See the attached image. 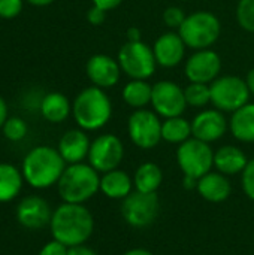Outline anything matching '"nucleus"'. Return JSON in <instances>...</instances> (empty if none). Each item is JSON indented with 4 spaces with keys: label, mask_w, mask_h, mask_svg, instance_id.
<instances>
[{
    "label": "nucleus",
    "mask_w": 254,
    "mask_h": 255,
    "mask_svg": "<svg viewBox=\"0 0 254 255\" xmlns=\"http://www.w3.org/2000/svg\"><path fill=\"white\" fill-rule=\"evenodd\" d=\"M52 238L67 248L84 245L94 229L93 215L87 208L78 203H63L60 205L49 223Z\"/></svg>",
    "instance_id": "1"
},
{
    "label": "nucleus",
    "mask_w": 254,
    "mask_h": 255,
    "mask_svg": "<svg viewBox=\"0 0 254 255\" xmlns=\"http://www.w3.org/2000/svg\"><path fill=\"white\" fill-rule=\"evenodd\" d=\"M66 169L58 149L51 146L33 148L22 161V176L33 188H49L57 184Z\"/></svg>",
    "instance_id": "2"
},
{
    "label": "nucleus",
    "mask_w": 254,
    "mask_h": 255,
    "mask_svg": "<svg viewBox=\"0 0 254 255\" xmlns=\"http://www.w3.org/2000/svg\"><path fill=\"white\" fill-rule=\"evenodd\" d=\"M72 114L82 130H99L111 120L112 105L103 88L93 85L75 97Z\"/></svg>",
    "instance_id": "3"
},
{
    "label": "nucleus",
    "mask_w": 254,
    "mask_h": 255,
    "mask_svg": "<svg viewBox=\"0 0 254 255\" xmlns=\"http://www.w3.org/2000/svg\"><path fill=\"white\" fill-rule=\"evenodd\" d=\"M57 185L64 203L82 205L100 190V178L97 170L90 164L76 163L64 169Z\"/></svg>",
    "instance_id": "4"
},
{
    "label": "nucleus",
    "mask_w": 254,
    "mask_h": 255,
    "mask_svg": "<svg viewBox=\"0 0 254 255\" xmlns=\"http://www.w3.org/2000/svg\"><path fill=\"white\" fill-rule=\"evenodd\" d=\"M222 24L219 18L208 10H198L186 16L184 22L178 28V34L184 40L186 46L199 51L213 46L220 36Z\"/></svg>",
    "instance_id": "5"
},
{
    "label": "nucleus",
    "mask_w": 254,
    "mask_h": 255,
    "mask_svg": "<svg viewBox=\"0 0 254 255\" xmlns=\"http://www.w3.org/2000/svg\"><path fill=\"white\" fill-rule=\"evenodd\" d=\"M177 161L184 176L201 179L214 166V152L210 143L196 137L183 142L177 149Z\"/></svg>",
    "instance_id": "6"
},
{
    "label": "nucleus",
    "mask_w": 254,
    "mask_h": 255,
    "mask_svg": "<svg viewBox=\"0 0 254 255\" xmlns=\"http://www.w3.org/2000/svg\"><path fill=\"white\" fill-rule=\"evenodd\" d=\"M118 64L121 72H124L132 79L147 81L153 76L157 61L151 46L139 42H126L118 51Z\"/></svg>",
    "instance_id": "7"
},
{
    "label": "nucleus",
    "mask_w": 254,
    "mask_h": 255,
    "mask_svg": "<svg viewBox=\"0 0 254 255\" xmlns=\"http://www.w3.org/2000/svg\"><path fill=\"white\" fill-rule=\"evenodd\" d=\"M211 103L222 112H235L249 103L250 90L238 76H220L210 84Z\"/></svg>",
    "instance_id": "8"
},
{
    "label": "nucleus",
    "mask_w": 254,
    "mask_h": 255,
    "mask_svg": "<svg viewBox=\"0 0 254 255\" xmlns=\"http://www.w3.org/2000/svg\"><path fill=\"white\" fill-rule=\"evenodd\" d=\"M160 203L156 193H130L126 199H123L121 215L124 221L135 227L144 229L154 223L159 215Z\"/></svg>",
    "instance_id": "9"
},
{
    "label": "nucleus",
    "mask_w": 254,
    "mask_h": 255,
    "mask_svg": "<svg viewBox=\"0 0 254 255\" xmlns=\"http://www.w3.org/2000/svg\"><path fill=\"white\" fill-rule=\"evenodd\" d=\"M130 140L141 149H151L162 140V123L156 112L136 109L127 121Z\"/></svg>",
    "instance_id": "10"
},
{
    "label": "nucleus",
    "mask_w": 254,
    "mask_h": 255,
    "mask_svg": "<svg viewBox=\"0 0 254 255\" xmlns=\"http://www.w3.org/2000/svg\"><path fill=\"white\" fill-rule=\"evenodd\" d=\"M124 157V146L115 134H102L96 137L88 151V161L100 173L115 170Z\"/></svg>",
    "instance_id": "11"
},
{
    "label": "nucleus",
    "mask_w": 254,
    "mask_h": 255,
    "mask_svg": "<svg viewBox=\"0 0 254 255\" xmlns=\"http://www.w3.org/2000/svg\"><path fill=\"white\" fill-rule=\"evenodd\" d=\"M151 105L154 112L163 118L181 117L187 108L184 90L172 81H160L153 85Z\"/></svg>",
    "instance_id": "12"
},
{
    "label": "nucleus",
    "mask_w": 254,
    "mask_h": 255,
    "mask_svg": "<svg viewBox=\"0 0 254 255\" xmlns=\"http://www.w3.org/2000/svg\"><path fill=\"white\" fill-rule=\"evenodd\" d=\"M222 69L220 55L213 49H199L189 57L184 66L186 76L190 82L211 84L219 78Z\"/></svg>",
    "instance_id": "13"
},
{
    "label": "nucleus",
    "mask_w": 254,
    "mask_h": 255,
    "mask_svg": "<svg viewBox=\"0 0 254 255\" xmlns=\"http://www.w3.org/2000/svg\"><path fill=\"white\" fill-rule=\"evenodd\" d=\"M228 120L219 109H207L198 114L192 121V136L211 143L222 139L228 131Z\"/></svg>",
    "instance_id": "14"
},
{
    "label": "nucleus",
    "mask_w": 254,
    "mask_h": 255,
    "mask_svg": "<svg viewBox=\"0 0 254 255\" xmlns=\"http://www.w3.org/2000/svg\"><path fill=\"white\" fill-rule=\"evenodd\" d=\"M85 73L94 87L111 88L115 87L120 81L121 67L118 60H114L105 54H96L88 58L85 64Z\"/></svg>",
    "instance_id": "15"
},
{
    "label": "nucleus",
    "mask_w": 254,
    "mask_h": 255,
    "mask_svg": "<svg viewBox=\"0 0 254 255\" xmlns=\"http://www.w3.org/2000/svg\"><path fill=\"white\" fill-rule=\"evenodd\" d=\"M52 214L51 208L39 196L24 197L16 208V220L18 223L30 230H37L51 223Z\"/></svg>",
    "instance_id": "16"
},
{
    "label": "nucleus",
    "mask_w": 254,
    "mask_h": 255,
    "mask_svg": "<svg viewBox=\"0 0 254 255\" xmlns=\"http://www.w3.org/2000/svg\"><path fill=\"white\" fill-rule=\"evenodd\" d=\"M186 48L187 46L178 33L168 31V33H163L154 42L153 51H154L157 64L162 67L171 69L181 63V60L184 58Z\"/></svg>",
    "instance_id": "17"
},
{
    "label": "nucleus",
    "mask_w": 254,
    "mask_h": 255,
    "mask_svg": "<svg viewBox=\"0 0 254 255\" xmlns=\"http://www.w3.org/2000/svg\"><path fill=\"white\" fill-rule=\"evenodd\" d=\"M90 145L91 142L82 130H69L58 142V152L66 163L76 164L88 157Z\"/></svg>",
    "instance_id": "18"
},
{
    "label": "nucleus",
    "mask_w": 254,
    "mask_h": 255,
    "mask_svg": "<svg viewBox=\"0 0 254 255\" xmlns=\"http://www.w3.org/2000/svg\"><path fill=\"white\" fill-rule=\"evenodd\" d=\"M198 193L208 202L222 203L231 196V182L223 173L210 172L201 179H198Z\"/></svg>",
    "instance_id": "19"
},
{
    "label": "nucleus",
    "mask_w": 254,
    "mask_h": 255,
    "mask_svg": "<svg viewBox=\"0 0 254 255\" xmlns=\"http://www.w3.org/2000/svg\"><path fill=\"white\" fill-rule=\"evenodd\" d=\"M247 163L249 160L246 154L234 145L222 146L220 149H217V152H214V166L220 173L226 176L243 173Z\"/></svg>",
    "instance_id": "20"
},
{
    "label": "nucleus",
    "mask_w": 254,
    "mask_h": 255,
    "mask_svg": "<svg viewBox=\"0 0 254 255\" xmlns=\"http://www.w3.org/2000/svg\"><path fill=\"white\" fill-rule=\"evenodd\" d=\"M229 128L235 139L246 143L254 142V103H247L232 112Z\"/></svg>",
    "instance_id": "21"
},
{
    "label": "nucleus",
    "mask_w": 254,
    "mask_h": 255,
    "mask_svg": "<svg viewBox=\"0 0 254 255\" xmlns=\"http://www.w3.org/2000/svg\"><path fill=\"white\" fill-rule=\"evenodd\" d=\"M132 178L126 172L118 169L106 172L100 178V191L109 199H126L132 193Z\"/></svg>",
    "instance_id": "22"
},
{
    "label": "nucleus",
    "mask_w": 254,
    "mask_h": 255,
    "mask_svg": "<svg viewBox=\"0 0 254 255\" xmlns=\"http://www.w3.org/2000/svg\"><path fill=\"white\" fill-rule=\"evenodd\" d=\"M70 111V102L61 93H48L40 103V114L49 123H63Z\"/></svg>",
    "instance_id": "23"
},
{
    "label": "nucleus",
    "mask_w": 254,
    "mask_h": 255,
    "mask_svg": "<svg viewBox=\"0 0 254 255\" xmlns=\"http://www.w3.org/2000/svg\"><path fill=\"white\" fill-rule=\"evenodd\" d=\"M22 173L7 163H0V203L13 200L22 187Z\"/></svg>",
    "instance_id": "24"
},
{
    "label": "nucleus",
    "mask_w": 254,
    "mask_h": 255,
    "mask_svg": "<svg viewBox=\"0 0 254 255\" xmlns=\"http://www.w3.org/2000/svg\"><path fill=\"white\" fill-rule=\"evenodd\" d=\"M163 173L162 169L156 163H144L141 164L133 178V184L136 191L141 193H156L162 185Z\"/></svg>",
    "instance_id": "25"
},
{
    "label": "nucleus",
    "mask_w": 254,
    "mask_h": 255,
    "mask_svg": "<svg viewBox=\"0 0 254 255\" xmlns=\"http://www.w3.org/2000/svg\"><path fill=\"white\" fill-rule=\"evenodd\" d=\"M153 87L144 79H132L123 88V100L135 109H142L151 103Z\"/></svg>",
    "instance_id": "26"
},
{
    "label": "nucleus",
    "mask_w": 254,
    "mask_h": 255,
    "mask_svg": "<svg viewBox=\"0 0 254 255\" xmlns=\"http://www.w3.org/2000/svg\"><path fill=\"white\" fill-rule=\"evenodd\" d=\"M192 136V123L183 117L166 118L162 123V139L169 143H183Z\"/></svg>",
    "instance_id": "27"
},
{
    "label": "nucleus",
    "mask_w": 254,
    "mask_h": 255,
    "mask_svg": "<svg viewBox=\"0 0 254 255\" xmlns=\"http://www.w3.org/2000/svg\"><path fill=\"white\" fill-rule=\"evenodd\" d=\"M186 102L189 106L202 108L208 103H211V90L210 84H199V82H190L184 88Z\"/></svg>",
    "instance_id": "28"
},
{
    "label": "nucleus",
    "mask_w": 254,
    "mask_h": 255,
    "mask_svg": "<svg viewBox=\"0 0 254 255\" xmlns=\"http://www.w3.org/2000/svg\"><path fill=\"white\" fill-rule=\"evenodd\" d=\"M3 134L7 140L10 142H18L22 140L27 134V124L24 123V120L18 118V117H12L7 118L6 123L1 127Z\"/></svg>",
    "instance_id": "29"
},
{
    "label": "nucleus",
    "mask_w": 254,
    "mask_h": 255,
    "mask_svg": "<svg viewBox=\"0 0 254 255\" xmlns=\"http://www.w3.org/2000/svg\"><path fill=\"white\" fill-rule=\"evenodd\" d=\"M237 21L244 30L254 33V0H240L237 6Z\"/></svg>",
    "instance_id": "30"
},
{
    "label": "nucleus",
    "mask_w": 254,
    "mask_h": 255,
    "mask_svg": "<svg viewBox=\"0 0 254 255\" xmlns=\"http://www.w3.org/2000/svg\"><path fill=\"white\" fill-rule=\"evenodd\" d=\"M186 16L187 15L184 13V10L181 7H178V6H169L163 12V22L168 27H171V28H180L181 24L184 22Z\"/></svg>",
    "instance_id": "31"
},
{
    "label": "nucleus",
    "mask_w": 254,
    "mask_h": 255,
    "mask_svg": "<svg viewBox=\"0 0 254 255\" xmlns=\"http://www.w3.org/2000/svg\"><path fill=\"white\" fill-rule=\"evenodd\" d=\"M22 9V0H0V16L12 19L19 15Z\"/></svg>",
    "instance_id": "32"
},
{
    "label": "nucleus",
    "mask_w": 254,
    "mask_h": 255,
    "mask_svg": "<svg viewBox=\"0 0 254 255\" xmlns=\"http://www.w3.org/2000/svg\"><path fill=\"white\" fill-rule=\"evenodd\" d=\"M243 188L247 197L254 202V158L247 163L243 170Z\"/></svg>",
    "instance_id": "33"
},
{
    "label": "nucleus",
    "mask_w": 254,
    "mask_h": 255,
    "mask_svg": "<svg viewBox=\"0 0 254 255\" xmlns=\"http://www.w3.org/2000/svg\"><path fill=\"white\" fill-rule=\"evenodd\" d=\"M67 251H69V248L66 245H63L61 242L54 239L52 242H48L40 250L39 255H67Z\"/></svg>",
    "instance_id": "34"
},
{
    "label": "nucleus",
    "mask_w": 254,
    "mask_h": 255,
    "mask_svg": "<svg viewBox=\"0 0 254 255\" xmlns=\"http://www.w3.org/2000/svg\"><path fill=\"white\" fill-rule=\"evenodd\" d=\"M87 19L93 25H100L106 19V10H103V9H100V7H97V6L93 4L88 9V12H87Z\"/></svg>",
    "instance_id": "35"
},
{
    "label": "nucleus",
    "mask_w": 254,
    "mask_h": 255,
    "mask_svg": "<svg viewBox=\"0 0 254 255\" xmlns=\"http://www.w3.org/2000/svg\"><path fill=\"white\" fill-rule=\"evenodd\" d=\"M121 1H123V0H93V4L108 12V10H112V9H115L117 6H120Z\"/></svg>",
    "instance_id": "36"
},
{
    "label": "nucleus",
    "mask_w": 254,
    "mask_h": 255,
    "mask_svg": "<svg viewBox=\"0 0 254 255\" xmlns=\"http://www.w3.org/2000/svg\"><path fill=\"white\" fill-rule=\"evenodd\" d=\"M67 255H97L91 248L85 247V245H76V247H70Z\"/></svg>",
    "instance_id": "37"
},
{
    "label": "nucleus",
    "mask_w": 254,
    "mask_h": 255,
    "mask_svg": "<svg viewBox=\"0 0 254 255\" xmlns=\"http://www.w3.org/2000/svg\"><path fill=\"white\" fill-rule=\"evenodd\" d=\"M141 40V30L138 27H130L127 30V42H139Z\"/></svg>",
    "instance_id": "38"
},
{
    "label": "nucleus",
    "mask_w": 254,
    "mask_h": 255,
    "mask_svg": "<svg viewBox=\"0 0 254 255\" xmlns=\"http://www.w3.org/2000/svg\"><path fill=\"white\" fill-rule=\"evenodd\" d=\"M6 120H7V106H6V102L3 100V97L0 96V128L3 127Z\"/></svg>",
    "instance_id": "39"
},
{
    "label": "nucleus",
    "mask_w": 254,
    "mask_h": 255,
    "mask_svg": "<svg viewBox=\"0 0 254 255\" xmlns=\"http://www.w3.org/2000/svg\"><path fill=\"white\" fill-rule=\"evenodd\" d=\"M246 82H247V85H249V90H250V93L254 96V67L249 72V75H247V79H246Z\"/></svg>",
    "instance_id": "40"
},
{
    "label": "nucleus",
    "mask_w": 254,
    "mask_h": 255,
    "mask_svg": "<svg viewBox=\"0 0 254 255\" xmlns=\"http://www.w3.org/2000/svg\"><path fill=\"white\" fill-rule=\"evenodd\" d=\"M124 255H153L150 251L147 250H142V248H135V250H130L127 251Z\"/></svg>",
    "instance_id": "41"
},
{
    "label": "nucleus",
    "mask_w": 254,
    "mask_h": 255,
    "mask_svg": "<svg viewBox=\"0 0 254 255\" xmlns=\"http://www.w3.org/2000/svg\"><path fill=\"white\" fill-rule=\"evenodd\" d=\"M27 3H30V4H33V6H48V4H51L54 0H25Z\"/></svg>",
    "instance_id": "42"
}]
</instances>
